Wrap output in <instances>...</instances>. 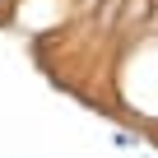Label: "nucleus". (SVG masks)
Listing matches in <instances>:
<instances>
[{
  "instance_id": "1",
  "label": "nucleus",
  "mask_w": 158,
  "mask_h": 158,
  "mask_svg": "<svg viewBox=\"0 0 158 158\" xmlns=\"http://www.w3.org/2000/svg\"><path fill=\"white\" fill-rule=\"evenodd\" d=\"M116 89L121 107L139 126H158V19H149L130 42L116 47Z\"/></svg>"
},
{
  "instance_id": "2",
  "label": "nucleus",
  "mask_w": 158,
  "mask_h": 158,
  "mask_svg": "<svg viewBox=\"0 0 158 158\" xmlns=\"http://www.w3.org/2000/svg\"><path fill=\"white\" fill-rule=\"evenodd\" d=\"M112 144H116L121 153H130V149H139V135H135V130H116V139H112Z\"/></svg>"
}]
</instances>
